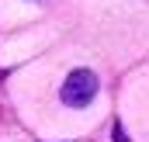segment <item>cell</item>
Masks as SVG:
<instances>
[{"label": "cell", "instance_id": "2", "mask_svg": "<svg viewBox=\"0 0 149 142\" xmlns=\"http://www.w3.org/2000/svg\"><path fill=\"white\" fill-rule=\"evenodd\" d=\"M111 135H114V142H128V135H125V128L114 121V128H111Z\"/></svg>", "mask_w": 149, "mask_h": 142}, {"label": "cell", "instance_id": "1", "mask_svg": "<svg viewBox=\"0 0 149 142\" xmlns=\"http://www.w3.org/2000/svg\"><path fill=\"white\" fill-rule=\"evenodd\" d=\"M94 94H97V76L90 70H73L66 80H63V90H59V97H63V104L66 107H83L94 101Z\"/></svg>", "mask_w": 149, "mask_h": 142}]
</instances>
